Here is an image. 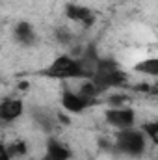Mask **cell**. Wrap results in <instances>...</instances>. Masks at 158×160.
Wrapping results in <instances>:
<instances>
[{
  "instance_id": "cell-1",
  "label": "cell",
  "mask_w": 158,
  "mask_h": 160,
  "mask_svg": "<svg viewBox=\"0 0 158 160\" xmlns=\"http://www.w3.org/2000/svg\"><path fill=\"white\" fill-rule=\"evenodd\" d=\"M95 86L99 88L101 93L108 91V89H114V88H121L128 82V75L121 69L117 62L114 58H102L99 67H97V73L93 77Z\"/></svg>"
},
{
  "instance_id": "cell-2",
  "label": "cell",
  "mask_w": 158,
  "mask_h": 160,
  "mask_svg": "<svg viewBox=\"0 0 158 160\" xmlns=\"http://www.w3.org/2000/svg\"><path fill=\"white\" fill-rule=\"evenodd\" d=\"M43 77L47 78H54V80H71L77 78L82 80V71H80V63L77 56L71 54H60L56 56L47 69L41 71Z\"/></svg>"
},
{
  "instance_id": "cell-3",
  "label": "cell",
  "mask_w": 158,
  "mask_h": 160,
  "mask_svg": "<svg viewBox=\"0 0 158 160\" xmlns=\"http://www.w3.org/2000/svg\"><path fill=\"white\" fill-rule=\"evenodd\" d=\"M147 147V136L141 128L130 127L119 130L116 136V149L128 155V157H140Z\"/></svg>"
},
{
  "instance_id": "cell-4",
  "label": "cell",
  "mask_w": 158,
  "mask_h": 160,
  "mask_svg": "<svg viewBox=\"0 0 158 160\" xmlns=\"http://www.w3.org/2000/svg\"><path fill=\"white\" fill-rule=\"evenodd\" d=\"M104 121H106L110 127L117 128V130L130 128V127H134V123H136V112H134L132 108H128V106H116V108L110 106V108L104 112Z\"/></svg>"
},
{
  "instance_id": "cell-5",
  "label": "cell",
  "mask_w": 158,
  "mask_h": 160,
  "mask_svg": "<svg viewBox=\"0 0 158 160\" xmlns=\"http://www.w3.org/2000/svg\"><path fill=\"white\" fill-rule=\"evenodd\" d=\"M60 102H62L63 110H67V112H71V114H82V112L87 110L89 106L97 104L95 101H89V99L82 97L78 91H71V89H63V91H62Z\"/></svg>"
},
{
  "instance_id": "cell-6",
  "label": "cell",
  "mask_w": 158,
  "mask_h": 160,
  "mask_svg": "<svg viewBox=\"0 0 158 160\" xmlns=\"http://www.w3.org/2000/svg\"><path fill=\"white\" fill-rule=\"evenodd\" d=\"M65 17L77 24H82L84 28H89L95 24L97 21V13L87 8V6H80V4H67L65 6Z\"/></svg>"
},
{
  "instance_id": "cell-7",
  "label": "cell",
  "mask_w": 158,
  "mask_h": 160,
  "mask_svg": "<svg viewBox=\"0 0 158 160\" xmlns=\"http://www.w3.org/2000/svg\"><path fill=\"white\" fill-rule=\"evenodd\" d=\"M78 58V63H80V71H82V80H91L97 73V67L101 63V56L99 52L95 50V47H87L84 50V54L77 56Z\"/></svg>"
},
{
  "instance_id": "cell-8",
  "label": "cell",
  "mask_w": 158,
  "mask_h": 160,
  "mask_svg": "<svg viewBox=\"0 0 158 160\" xmlns=\"http://www.w3.org/2000/svg\"><path fill=\"white\" fill-rule=\"evenodd\" d=\"M22 114H24V102L21 99L6 97L0 102V119L4 123H11V121L19 119Z\"/></svg>"
},
{
  "instance_id": "cell-9",
  "label": "cell",
  "mask_w": 158,
  "mask_h": 160,
  "mask_svg": "<svg viewBox=\"0 0 158 160\" xmlns=\"http://www.w3.org/2000/svg\"><path fill=\"white\" fill-rule=\"evenodd\" d=\"M73 153L71 149L62 143L56 138H48L47 145H45V153H43V160H71Z\"/></svg>"
},
{
  "instance_id": "cell-10",
  "label": "cell",
  "mask_w": 158,
  "mask_h": 160,
  "mask_svg": "<svg viewBox=\"0 0 158 160\" xmlns=\"http://www.w3.org/2000/svg\"><path fill=\"white\" fill-rule=\"evenodd\" d=\"M13 36L15 39L19 41L21 45L24 47H32L36 39H37V34H36V28L30 21H19L13 28Z\"/></svg>"
},
{
  "instance_id": "cell-11",
  "label": "cell",
  "mask_w": 158,
  "mask_h": 160,
  "mask_svg": "<svg viewBox=\"0 0 158 160\" xmlns=\"http://www.w3.org/2000/svg\"><path fill=\"white\" fill-rule=\"evenodd\" d=\"M134 73L143 75V77H151L158 78V58H145L141 62H138L136 65H132Z\"/></svg>"
},
{
  "instance_id": "cell-12",
  "label": "cell",
  "mask_w": 158,
  "mask_h": 160,
  "mask_svg": "<svg viewBox=\"0 0 158 160\" xmlns=\"http://www.w3.org/2000/svg\"><path fill=\"white\" fill-rule=\"evenodd\" d=\"M4 151L9 155L11 160H15V158H19V157H24V155L28 153V145H26L24 140H15L13 143L4 145Z\"/></svg>"
},
{
  "instance_id": "cell-13",
  "label": "cell",
  "mask_w": 158,
  "mask_h": 160,
  "mask_svg": "<svg viewBox=\"0 0 158 160\" xmlns=\"http://www.w3.org/2000/svg\"><path fill=\"white\" fill-rule=\"evenodd\" d=\"M141 130L155 145H158V121H145L141 125Z\"/></svg>"
}]
</instances>
